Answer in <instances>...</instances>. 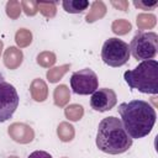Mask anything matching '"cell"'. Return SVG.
<instances>
[{
	"mask_svg": "<svg viewBox=\"0 0 158 158\" xmlns=\"http://www.w3.org/2000/svg\"><path fill=\"white\" fill-rule=\"evenodd\" d=\"M118 114L123 128L132 139L148 136L157 120L156 110L144 100H131L120 104Z\"/></svg>",
	"mask_w": 158,
	"mask_h": 158,
	"instance_id": "1",
	"label": "cell"
},
{
	"mask_svg": "<svg viewBox=\"0 0 158 158\" xmlns=\"http://www.w3.org/2000/svg\"><path fill=\"white\" fill-rule=\"evenodd\" d=\"M95 143L101 152L115 156L127 152L133 139L123 128L120 118L109 116L99 122Z\"/></svg>",
	"mask_w": 158,
	"mask_h": 158,
	"instance_id": "2",
	"label": "cell"
},
{
	"mask_svg": "<svg viewBox=\"0 0 158 158\" xmlns=\"http://www.w3.org/2000/svg\"><path fill=\"white\" fill-rule=\"evenodd\" d=\"M123 79L131 89L143 94H158V62L156 59L143 60L135 69L126 70Z\"/></svg>",
	"mask_w": 158,
	"mask_h": 158,
	"instance_id": "3",
	"label": "cell"
},
{
	"mask_svg": "<svg viewBox=\"0 0 158 158\" xmlns=\"http://www.w3.org/2000/svg\"><path fill=\"white\" fill-rule=\"evenodd\" d=\"M130 53L137 60H149L158 52V35L156 32L138 31L130 43Z\"/></svg>",
	"mask_w": 158,
	"mask_h": 158,
	"instance_id": "4",
	"label": "cell"
},
{
	"mask_svg": "<svg viewBox=\"0 0 158 158\" xmlns=\"http://www.w3.org/2000/svg\"><path fill=\"white\" fill-rule=\"evenodd\" d=\"M130 47L128 44L116 37L106 40L101 48V59L105 64L117 68L126 64L130 59Z\"/></svg>",
	"mask_w": 158,
	"mask_h": 158,
	"instance_id": "5",
	"label": "cell"
},
{
	"mask_svg": "<svg viewBox=\"0 0 158 158\" xmlns=\"http://www.w3.org/2000/svg\"><path fill=\"white\" fill-rule=\"evenodd\" d=\"M19 94L12 84L0 73V122L7 121L19 106Z\"/></svg>",
	"mask_w": 158,
	"mask_h": 158,
	"instance_id": "6",
	"label": "cell"
},
{
	"mask_svg": "<svg viewBox=\"0 0 158 158\" xmlns=\"http://www.w3.org/2000/svg\"><path fill=\"white\" fill-rule=\"evenodd\" d=\"M70 88L74 94L89 95L99 88V79L96 73L90 68L74 72L70 77Z\"/></svg>",
	"mask_w": 158,
	"mask_h": 158,
	"instance_id": "7",
	"label": "cell"
},
{
	"mask_svg": "<svg viewBox=\"0 0 158 158\" xmlns=\"http://www.w3.org/2000/svg\"><path fill=\"white\" fill-rule=\"evenodd\" d=\"M117 104V95L112 89L101 88L96 89L90 98V106L95 111L105 112L111 110Z\"/></svg>",
	"mask_w": 158,
	"mask_h": 158,
	"instance_id": "8",
	"label": "cell"
},
{
	"mask_svg": "<svg viewBox=\"0 0 158 158\" xmlns=\"http://www.w3.org/2000/svg\"><path fill=\"white\" fill-rule=\"evenodd\" d=\"M63 9L69 14H80L89 7V1L86 0H65L62 2Z\"/></svg>",
	"mask_w": 158,
	"mask_h": 158,
	"instance_id": "9",
	"label": "cell"
},
{
	"mask_svg": "<svg viewBox=\"0 0 158 158\" xmlns=\"http://www.w3.org/2000/svg\"><path fill=\"white\" fill-rule=\"evenodd\" d=\"M27 158H52V156L48 152H44V151H35Z\"/></svg>",
	"mask_w": 158,
	"mask_h": 158,
	"instance_id": "10",
	"label": "cell"
}]
</instances>
